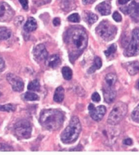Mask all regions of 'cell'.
<instances>
[{
    "label": "cell",
    "instance_id": "1",
    "mask_svg": "<svg viewBox=\"0 0 139 155\" xmlns=\"http://www.w3.org/2000/svg\"><path fill=\"white\" fill-rule=\"evenodd\" d=\"M65 41L69 51V58L72 63L86 50L88 44L87 33L81 27H75L68 29L65 35Z\"/></svg>",
    "mask_w": 139,
    "mask_h": 155
},
{
    "label": "cell",
    "instance_id": "2",
    "mask_svg": "<svg viewBox=\"0 0 139 155\" xmlns=\"http://www.w3.org/2000/svg\"><path fill=\"white\" fill-rule=\"evenodd\" d=\"M65 120L64 112L55 109H45L40 113L39 123L45 129L55 131L60 129Z\"/></svg>",
    "mask_w": 139,
    "mask_h": 155
},
{
    "label": "cell",
    "instance_id": "3",
    "mask_svg": "<svg viewBox=\"0 0 139 155\" xmlns=\"http://www.w3.org/2000/svg\"><path fill=\"white\" fill-rule=\"evenodd\" d=\"M81 132V125L80 123V120L77 117H72L67 127L61 134V141L66 144L72 143L78 138Z\"/></svg>",
    "mask_w": 139,
    "mask_h": 155
},
{
    "label": "cell",
    "instance_id": "4",
    "mask_svg": "<svg viewBox=\"0 0 139 155\" xmlns=\"http://www.w3.org/2000/svg\"><path fill=\"white\" fill-rule=\"evenodd\" d=\"M96 34L104 40L105 41L113 40L117 35V29L113 25H111L110 22L107 20H103L99 24V25L96 27Z\"/></svg>",
    "mask_w": 139,
    "mask_h": 155
},
{
    "label": "cell",
    "instance_id": "5",
    "mask_svg": "<svg viewBox=\"0 0 139 155\" xmlns=\"http://www.w3.org/2000/svg\"><path fill=\"white\" fill-rule=\"evenodd\" d=\"M127 112V106L123 102H117L112 108L108 117V123L116 125L121 122Z\"/></svg>",
    "mask_w": 139,
    "mask_h": 155
},
{
    "label": "cell",
    "instance_id": "6",
    "mask_svg": "<svg viewBox=\"0 0 139 155\" xmlns=\"http://www.w3.org/2000/svg\"><path fill=\"white\" fill-rule=\"evenodd\" d=\"M125 56L132 57L139 54V29L136 28L132 30V38L127 47L124 51Z\"/></svg>",
    "mask_w": 139,
    "mask_h": 155
},
{
    "label": "cell",
    "instance_id": "7",
    "mask_svg": "<svg viewBox=\"0 0 139 155\" xmlns=\"http://www.w3.org/2000/svg\"><path fill=\"white\" fill-rule=\"evenodd\" d=\"M31 124L29 121L21 120L15 124V134L18 138H29L31 135Z\"/></svg>",
    "mask_w": 139,
    "mask_h": 155
},
{
    "label": "cell",
    "instance_id": "8",
    "mask_svg": "<svg viewBox=\"0 0 139 155\" xmlns=\"http://www.w3.org/2000/svg\"><path fill=\"white\" fill-rule=\"evenodd\" d=\"M15 15V11L5 2H0V22L10 20Z\"/></svg>",
    "mask_w": 139,
    "mask_h": 155
},
{
    "label": "cell",
    "instance_id": "9",
    "mask_svg": "<svg viewBox=\"0 0 139 155\" xmlns=\"http://www.w3.org/2000/svg\"><path fill=\"white\" fill-rule=\"evenodd\" d=\"M88 109H89L90 115L91 117V118L97 122H99L103 118L104 115L107 112V108L104 106H99L96 107L93 104H90Z\"/></svg>",
    "mask_w": 139,
    "mask_h": 155
},
{
    "label": "cell",
    "instance_id": "10",
    "mask_svg": "<svg viewBox=\"0 0 139 155\" xmlns=\"http://www.w3.org/2000/svg\"><path fill=\"white\" fill-rule=\"evenodd\" d=\"M33 54H34L35 59L38 61H46L49 57V53H48L45 45H43V44H39L34 48Z\"/></svg>",
    "mask_w": 139,
    "mask_h": 155
},
{
    "label": "cell",
    "instance_id": "11",
    "mask_svg": "<svg viewBox=\"0 0 139 155\" xmlns=\"http://www.w3.org/2000/svg\"><path fill=\"white\" fill-rule=\"evenodd\" d=\"M7 81L11 85L12 89L15 91H21L24 89V82L20 77L15 76L14 74H8L7 75Z\"/></svg>",
    "mask_w": 139,
    "mask_h": 155
},
{
    "label": "cell",
    "instance_id": "12",
    "mask_svg": "<svg viewBox=\"0 0 139 155\" xmlns=\"http://www.w3.org/2000/svg\"><path fill=\"white\" fill-rule=\"evenodd\" d=\"M121 11L126 13V15H131L132 18L135 21H139V3L138 2H132L131 5H129L126 8H121Z\"/></svg>",
    "mask_w": 139,
    "mask_h": 155
},
{
    "label": "cell",
    "instance_id": "13",
    "mask_svg": "<svg viewBox=\"0 0 139 155\" xmlns=\"http://www.w3.org/2000/svg\"><path fill=\"white\" fill-rule=\"evenodd\" d=\"M104 99L107 103H111L117 97V91L112 89V87H105L103 90Z\"/></svg>",
    "mask_w": 139,
    "mask_h": 155
},
{
    "label": "cell",
    "instance_id": "14",
    "mask_svg": "<svg viewBox=\"0 0 139 155\" xmlns=\"http://www.w3.org/2000/svg\"><path fill=\"white\" fill-rule=\"evenodd\" d=\"M96 9L101 15H108L111 13V4L108 1H104L96 6Z\"/></svg>",
    "mask_w": 139,
    "mask_h": 155
},
{
    "label": "cell",
    "instance_id": "15",
    "mask_svg": "<svg viewBox=\"0 0 139 155\" xmlns=\"http://www.w3.org/2000/svg\"><path fill=\"white\" fill-rule=\"evenodd\" d=\"M123 66L127 71V72L132 76L139 72V61L128 62V63L123 64Z\"/></svg>",
    "mask_w": 139,
    "mask_h": 155
},
{
    "label": "cell",
    "instance_id": "16",
    "mask_svg": "<svg viewBox=\"0 0 139 155\" xmlns=\"http://www.w3.org/2000/svg\"><path fill=\"white\" fill-rule=\"evenodd\" d=\"M61 60L58 54H53L47 59V65L51 68H57L61 65Z\"/></svg>",
    "mask_w": 139,
    "mask_h": 155
},
{
    "label": "cell",
    "instance_id": "17",
    "mask_svg": "<svg viewBox=\"0 0 139 155\" xmlns=\"http://www.w3.org/2000/svg\"><path fill=\"white\" fill-rule=\"evenodd\" d=\"M37 28V24H36L35 19L32 17L28 18L27 22L25 23V26H24V29H25V31L27 32H32V31H35Z\"/></svg>",
    "mask_w": 139,
    "mask_h": 155
},
{
    "label": "cell",
    "instance_id": "18",
    "mask_svg": "<svg viewBox=\"0 0 139 155\" xmlns=\"http://www.w3.org/2000/svg\"><path fill=\"white\" fill-rule=\"evenodd\" d=\"M65 97V90L62 87H59L56 88V90L55 91V95H54V101L55 102L60 103L64 100Z\"/></svg>",
    "mask_w": 139,
    "mask_h": 155
},
{
    "label": "cell",
    "instance_id": "19",
    "mask_svg": "<svg viewBox=\"0 0 139 155\" xmlns=\"http://www.w3.org/2000/svg\"><path fill=\"white\" fill-rule=\"evenodd\" d=\"M102 65V61L100 57H96L93 62V65H91V67H90L88 70V74H91V73L95 72L96 70H99Z\"/></svg>",
    "mask_w": 139,
    "mask_h": 155
},
{
    "label": "cell",
    "instance_id": "20",
    "mask_svg": "<svg viewBox=\"0 0 139 155\" xmlns=\"http://www.w3.org/2000/svg\"><path fill=\"white\" fill-rule=\"evenodd\" d=\"M12 35V32L6 27H0V40H6Z\"/></svg>",
    "mask_w": 139,
    "mask_h": 155
},
{
    "label": "cell",
    "instance_id": "21",
    "mask_svg": "<svg viewBox=\"0 0 139 155\" xmlns=\"http://www.w3.org/2000/svg\"><path fill=\"white\" fill-rule=\"evenodd\" d=\"M105 81L107 87H112L117 81V76L113 73H109L105 77Z\"/></svg>",
    "mask_w": 139,
    "mask_h": 155
},
{
    "label": "cell",
    "instance_id": "22",
    "mask_svg": "<svg viewBox=\"0 0 139 155\" xmlns=\"http://www.w3.org/2000/svg\"><path fill=\"white\" fill-rule=\"evenodd\" d=\"M97 19H98L97 15L93 14L91 12H86V15H85V20L90 25H91L94 23H96Z\"/></svg>",
    "mask_w": 139,
    "mask_h": 155
},
{
    "label": "cell",
    "instance_id": "23",
    "mask_svg": "<svg viewBox=\"0 0 139 155\" xmlns=\"http://www.w3.org/2000/svg\"><path fill=\"white\" fill-rule=\"evenodd\" d=\"M28 90L33 91H39L40 90V84L38 80H34L28 85Z\"/></svg>",
    "mask_w": 139,
    "mask_h": 155
},
{
    "label": "cell",
    "instance_id": "24",
    "mask_svg": "<svg viewBox=\"0 0 139 155\" xmlns=\"http://www.w3.org/2000/svg\"><path fill=\"white\" fill-rule=\"evenodd\" d=\"M62 76L64 77L65 80H68V81H70V80L72 78V71L71 69L70 68V67H68V66H64L63 68H62Z\"/></svg>",
    "mask_w": 139,
    "mask_h": 155
},
{
    "label": "cell",
    "instance_id": "25",
    "mask_svg": "<svg viewBox=\"0 0 139 155\" xmlns=\"http://www.w3.org/2000/svg\"><path fill=\"white\" fill-rule=\"evenodd\" d=\"M23 98L25 99V101H37L39 100V96L35 93H33V92H26L24 95Z\"/></svg>",
    "mask_w": 139,
    "mask_h": 155
},
{
    "label": "cell",
    "instance_id": "26",
    "mask_svg": "<svg viewBox=\"0 0 139 155\" xmlns=\"http://www.w3.org/2000/svg\"><path fill=\"white\" fill-rule=\"evenodd\" d=\"M116 51H117V45L115 44H112L111 45L108 47V49H107V51H105L104 54H105V55L107 57H110L112 54H114L116 53Z\"/></svg>",
    "mask_w": 139,
    "mask_h": 155
},
{
    "label": "cell",
    "instance_id": "27",
    "mask_svg": "<svg viewBox=\"0 0 139 155\" xmlns=\"http://www.w3.org/2000/svg\"><path fill=\"white\" fill-rule=\"evenodd\" d=\"M15 105L13 104H6V105H0V111H3V112H14L15 111Z\"/></svg>",
    "mask_w": 139,
    "mask_h": 155
},
{
    "label": "cell",
    "instance_id": "28",
    "mask_svg": "<svg viewBox=\"0 0 139 155\" xmlns=\"http://www.w3.org/2000/svg\"><path fill=\"white\" fill-rule=\"evenodd\" d=\"M68 20L70 22H72V23H79L81 21V17L77 13H75V14H72L68 17Z\"/></svg>",
    "mask_w": 139,
    "mask_h": 155
},
{
    "label": "cell",
    "instance_id": "29",
    "mask_svg": "<svg viewBox=\"0 0 139 155\" xmlns=\"http://www.w3.org/2000/svg\"><path fill=\"white\" fill-rule=\"evenodd\" d=\"M132 117L135 122L139 123V105L133 110V112L132 113Z\"/></svg>",
    "mask_w": 139,
    "mask_h": 155
},
{
    "label": "cell",
    "instance_id": "30",
    "mask_svg": "<svg viewBox=\"0 0 139 155\" xmlns=\"http://www.w3.org/2000/svg\"><path fill=\"white\" fill-rule=\"evenodd\" d=\"M0 151H14V149L6 143H0Z\"/></svg>",
    "mask_w": 139,
    "mask_h": 155
},
{
    "label": "cell",
    "instance_id": "31",
    "mask_svg": "<svg viewBox=\"0 0 139 155\" xmlns=\"http://www.w3.org/2000/svg\"><path fill=\"white\" fill-rule=\"evenodd\" d=\"M112 18L116 22H121V16L118 12H115L114 14L112 15Z\"/></svg>",
    "mask_w": 139,
    "mask_h": 155
},
{
    "label": "cell",
    "instance_id": "32",
    "mask_svg": "<svg viewBox=\"0 0 139 155\" xmlns=\"http://www.w3.org/2000/svg\"><path fill=\"white\" fill-rule=\"evenodd\" d=\"M91 99H92V101H96V102H99L101 101L100 95L97 93V92H94L92 94V96H91Z\"/></svg>",
    "mask_w": 139,
    "mask_h": 155
},
{
    "label": "cell",
    "instance_id": "33",
    "mask_svg": "<svg viewBox=\"0 0 139 155\" xmlns=\"http://www.w3.org/2000/svg\"><path fill=\"white\" fill-rule=\"evenodd\" d=\"M19 3L21 4L24 9H25V10L28 9V7H29V1L28 0H19Z\"/></svg>",
    "mask_w": 139,
    "mask_h": 155
},
{
    "label": "cell",
    "instance_id": "34",
    "mask_svg": "<svg viewBox=\"0 0 139 155\" xmlns=\"http://www.w3.org/2000/svg\"><path fill=\"white\" fill-rule=\"evenodd\" d=\"M23 22H24V18H23V17H17L16 19H15V25H20Z\"/></svg>",
    "mask_w": 139,
    "mask_h": 155
},
{
    "label": "cell",
    "instance_id": "35",
    "mask_svg": "<svg viewBox=\"0 0 139 155\" xmlns=\"http://www.w3.org/2000/svg\"><path fill=\"white\" fill-rule=\"evenodd\" d=\"M53 25L55 26H59L61 25V19L60 18H55L53 20Z\"/></svg>",
    "mask_w": 139,
    "mask_h": 155
},
{
    "label": "cell",
    "instance_id": "36",
    "mask_svg": "<svg viewBox=\"0 0 139 155\" xmlns=\"http://www.w3.org/2000/svg\"><path fill=\"white\" fill-rule=\"evenodd\" d=\"M123 143L125 145H127V146H130V145L132 144V140L131 138H127V139H125L124 142H123Z\"/></svg>",
    "mask_w": 139,
    "mask_h": 155
},
{
    "label": "cell",
    "instance_id": "37",
    "mask_svg": "<svg viewBox=\"0 0 139 155\" xmlns=\"http://www.w3.org/2000/svg\"><path fill=\"white\" fill-rule=\"evenodd\" d=\"M4 61L2 59V58L0 57V71L4 70Z\"/></svg>",
    "mask_w": 139,
    "mask_h": 155
},
{
    "label": "cell",
    "instance_id": "38",
    "mask_svg": "<svg viewBox=\"0 0 139 155\" xmlns=\"http://www.w3.org/2000/svg\"><path fill=\"white\" fill-rule=\"evenodd\" d=\"M130 1H131V0H118V4L123 5V4H127L128 2H130Z\"/></svg>",
    "mask_w": 139,
    "mask_h": 155
},
{
    "label": "cell",
    "instance_id": "39",
    "mask_svg": "<svg viewBox=\"0 0 139 155\" xmlns=\"http://www.w3.org/2000/svg\"><path fill=\"white\" fill-rule=\"evenodd\" d=\"M84 1V4H93L96 0H83Z\"/></svg>",
    "mask_w": 139,
    "mask_h": 155
},
{
    "label": "cell",
    "instance_id": "40",
    "mask_svg": "<svg viewBox=\"0 0 139 155\" xmlns=\"http://www.w3.org/2000/svg\"><path fill=\"white\" fill-rule=\"evenodd\" d=\"M137 88H138V90H139V81H137Z\"/></svg>",
    "mask_w": 139,
    "mask_h": 155
}]
</instances>
